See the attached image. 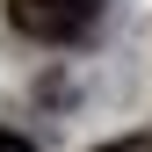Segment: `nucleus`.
<instances>
[{"instance_id": "f03ea898", "label": "nucleus", "mask_w": 152, "mask_h": 152, "mask_svg": "<svg viewBox=\"0 0 152 152\" xmlns=\"http://www.w3.org/2000/svg\"><path fill=\"white\" fill-rule=\"evenodd\" d=\"M94 152H152V138H116V145H94Z\"/></svg>"}, {"instance_id": "7ed1b4c3", "label": "nucleus", "mask_w": 152, "mask_h": 152, "mask_svg": "<svg viewBox=\"0 0 152 152\" xmlns=\"http://www.w3.org/2000/svg\"><path fill=\"white\" fill-rule=\"evenodd\" d=\"M0 152H29V138H15V130H0Z\"/></svg>"}, {"instance_id": "f257e3e1", "label": "nucleus", "mask_w": 152, "mask_h": 152, "mask_svg": "<svg viewBox=\"0 0 152 152\" xmlns=\"http://www.w3.org/2000/svg\"><path fill=\"white\" fill-rule=\"evenodd\" d=\"M7 22L36 44H80L102 22V0H7Z\"/></svg>"}]
</instances>
